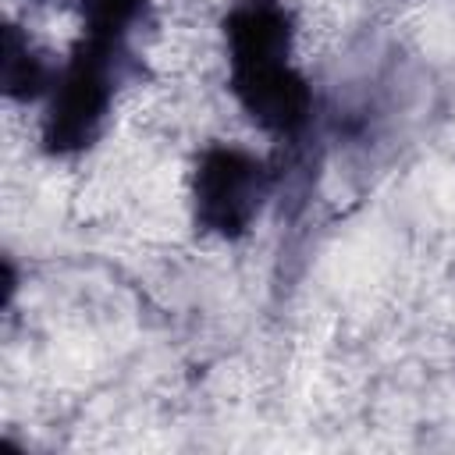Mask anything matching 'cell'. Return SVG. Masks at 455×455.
<instances>
[{
	"mask_svg": "<svg viewBox=\"0 0 455 455\" xmlns=\"http://www.w3.org/2000/svg\"><path fill=\"white\" fill-rule=\"evenodd\" d=\"M135 71L124 39L85 36L53 82L43 117V146L57 156L92 146L110 117L117 85Z\"/></svg>",
	"mask_w": 455,
	"mask_h": 455,
	"instance_id": "cell-1",
	"label": "cell"
},
{
	"mask_svg": "<svg viewBox=\"0 0 455 455\" xmlns=\"http://www.w3.org/2000/svg\"><path fill=\"white\" fill-rule=\"evenodd\" d=\"M267 192L270 171L263 167V160L238 146H210L199 156L192 181L196 224L220 238H238L256 220Z\"/></svg>",
	"mask_w": 455,
	"mask_h": 455,
	"instance_id": "cell-2",
	"label": "cell"
},
{
	"mask_svg": "<svg viewBox=\"0 0 455 455\" xmlns=\"http://www.w3.org/2000/svg\"><path fill=\"white\" fill-rule=\"evenodd\" d=\"M231 92L242 110L274 135H299L313 114V92L288 60L231 68Z\"/></svg>",
	"mask_w": 455,
	"mask_h": 455,
	"instance_id": "cell-3",
	"label": "cell"
},
{
	"mask_svg": "<svg viewBox=\"0 0 455 455\" xmlns=\"http://www.w3.org/2000/svg\"><path fill=\"white\" fill-rule=\"evenodd\" d=\"M291 36V14L277 0H238L224 18L231 68L288 60Z\"/></svg>",
	"mask_w": 455,
	"mask_h": 455,
	"instance_id": "cell-4",
	"label": "cell"
},
{
	"mask_svg": "<svg viewBox=\"0 0 455 455\" xmlns=\"http://www.w3.org/2000/svg\"><path fill=\"white\" fill-rule=\"evenodd\" d=\"M57 82L53 64L46 60L43 50H36L18 25L4 28V57H0V85L11 100H36L43 92H50Z\"/></svg>",
	"mask_w": 455,
	"mask_h": 455,
	"instance_id": "cell-5",
	"label": "cell"
},
{
	"mask_svg": "<svg viewBox=\"0 0 455 455\" xmlns=\"http://www.w3.org/2000/svg\"><path fill=\"white\" fill-rule=\"evenodd\" d=\"M149 0H78L85 36H103V39H124L132 25L146 14Z\"/></svg>",
	"mask_w": 455,
	"mask_h": 455,
	"instance_id": "cell-6",
	"label": "cell"
}]
</instances>
